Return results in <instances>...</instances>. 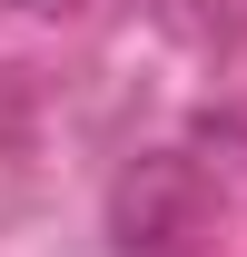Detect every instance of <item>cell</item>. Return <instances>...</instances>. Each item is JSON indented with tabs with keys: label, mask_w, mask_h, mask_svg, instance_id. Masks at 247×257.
Instances as JSON below:
<instances>
[{
	"label": "cell",
	"mask_w": 247,
	"mask_h": 257,
	"mask_svg": "<svg viewBox=\"0 0 247 257\" xmlns=\"http://www.w3.org/2000/svg\"><path fill=\"white\" fill-rule=\"evenodd\" d=\"M188 227V168L178 159H139L119 178V257H168Z\"/></svg>",
	"instance_id": "obj_1"
},
{
	"label": "cell",
	"mask_w": 247,
	"mask_h": 257,
	"mask_svg": "<svg viewBox=\"0 0 247 257\" xmlns=\"http://www.w3.org/2000/svg\"><path fill=\"white\" fill-rule=\"evenodd\" d=\"M0 10H20V20H79L89 0H0Z\"/></svg>",
	"instance_id": "obj_2"
}]
</instances>
